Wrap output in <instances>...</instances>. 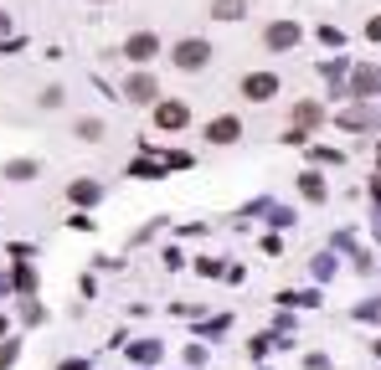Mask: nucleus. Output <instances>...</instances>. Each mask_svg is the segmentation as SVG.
<instances>
[{"label":"nucleus","instance_id":"f8f14e48","mask_svg":"<svg viewBox=\"0 0 381 370\" xmlns=\"http://www.w3.org/2000/svg\"><path fill=\"white\" fill-rule=\"evenodd\" d=\"M0 31H6V10H0Z\"/></svg>","mask_w":381,"mask_h":370},{"label":"nucleus","instance_id":"39448f33","mask_svg":"<svg viewBox=\"0 0 381 370\" xmlns=\"http://www.w3.org/2000/svg\"><path fill=\"white\" fill-rule=\"evenodd\" d=\"M206 139H212V144H232V139H242V124H238V118H212Z\"/></svg>","mask_w":381,"mask_h":370},{"label":"nucleus","instance_id":"20e7f679","mask_svg":"<svg viewBox=\"0 0 381 370\" xmlns=\"http://www.w3.org/2000/svg\"><path fill=\"white\" fill-rule=\"evenodd\" d=\"M186 118H191L186 103H160V108H155V124H160V129H180Z\"/></svg>","mask_w":381,"mask_h":370},{"label":"nucleus","instance_id":"f03ea898","mask_svg":"<svg viewBox=\"0 0 381 370\" xmlns=\"http://www.w3.org/2000/svg\"><path fill=\"white\" fill-rule=\"evenodd\" d=\"M124 57H129V62H139V67H144L150 57H160V36H155V31H134V36L124 42Z\"/></svg>","mask_w":381,"mask_h":370},{"label":"nucleus","instance_id":"9d476101","mask_svg":"<svg viewBox=\"0 0 381 370\" xmlns=\"http://www.w3.org/2000/svg\"><path fill=\"white\" fill-rule=\"evenodd\" d=\"M356 88H366V92H376V88H381V72H361V77H356Z\"/></svg>","mask_w":381,"mask_h":370},{"label":"nucleus","instance_id":"f257e3e1","mask_svg":"<svg viewBox=\"0 0 381 370\" xmlns=\"http://www.w3.org/2000/svg\"><path fill=\"white\" fill-rule=\"evenodd\" d=\"M206 57H212V47L201 42V36H186V42H176V67L180 72H201Z\"/></svg>","mask_w":381,"mask_h":370},{"label":"nucleus","instance_id":"6e6552de","mask_svg":"<svg viewBox=\"0 0 381 370\" xmlns=\"http://www.w3.org/2000/svg\"><path fill=\"white\" fill-rule=\"evenodd\" d=\"M212 10H217V21H238L242 16V0H217Z\"/></svg>","mask_w":381,"mask_h":370},{"label":"nucleus","instance_id":"9b49d317","mask_svg":"<svg viewBox=\"0 0 381 370\" xmlns=\"http://www.w3.org/2000/svg\"><path fill=\"white\" fill-rule=\"evenodd\" d=\"M371 36H376V42H381V21H371Z\"/></svg>","mask_w":381,"mask_h":370},{"label":"nucleus","instance_id":"0eeeda50","mask_svg":"<svg viewBox=\"0 0 381 370\" xmlns=\"http://www.w3.org/2000/svg\"><path fill=\"white\" fill-rule=\"evenodd\" d=\"M294 42H299V26H288V21L268 26V47H294Z\"/></svg>","mask_w":381,"mask_h":370},{"label":"nucleus","instance_id":"7ed1b4c3","mask_svg":"<svg viewBox=\"0 0 381 370\" xmlns=\"http://www.w3.org/2000/svg\"><path fill=\"white\" fill-rule=\"evenodd\" d=\"M273 92H279V77H273V72H253V77H242V98H247V103H268Z\"/></svg>","mask_w":381,"mask_h":370},{"label":"nucleus","instance_id":"1a4fd4ad","mask_svg":"<svg viewBox=\"0 0 381 370\" xmlns=\"http://www.w3.org/2000/svg\"><path fill=\"white\" fill-rule=\"evenodd\" d=\"M77 134H83V139H103V124H98V118H83V124H77Z\"/></svg>","mask_w":381,"mask_h":370},{"label":"nucleus","instance_id":"423d86ee","mask_svg":"<svg viewBox=\"0 0 381 370\" xmlns=\"http://www.w3.org/2000/svg\"><path fill=\"white\" fill-rule=\"evenodd\" d=\"M129 98H134V103H150L155 98V77H144V72H134V77H129Z\"/></svg>","mask_w":381,"mask_h":370}]
</instances>
